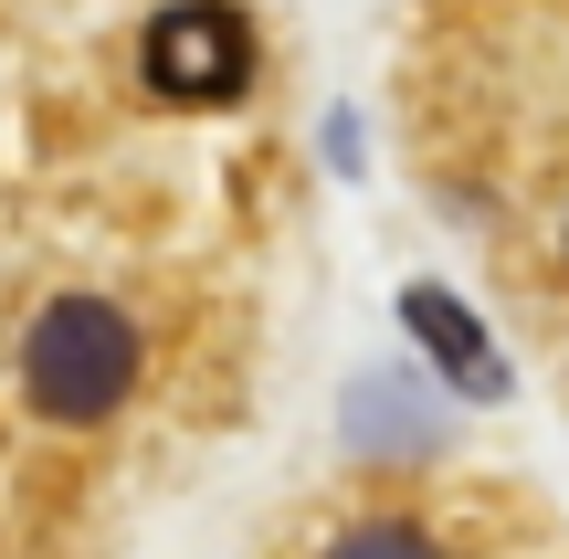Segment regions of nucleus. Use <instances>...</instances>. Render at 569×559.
Masks as SVG:
<instances>
[{
  "label": "nucleus",
  "mask_w": 569,
  "mask_h": 559,
  "mask_svg": "<svg viewBox=\"0 0 569 559\" xmlns=\"http://www.w3.org/2000/svg\"><path fill=\"white\" fill-rule=\"evenodd\" d=\"M327 559H443V549H432L422 528H401V518H380V528H348V539L327 549Z\"/></svg>",
  "instance_id": "4"
},
{
  "label": "nucleus",
  "mask_w": 569,
  "mask_h": 559,
  "mask_svg": "<svg viewBox=\"0 0 569 559\" xmlns=\"http://www.w3.org/2000/svg\"><path fill=\"white\" fill-rule=\"evenodd\" d=\"M401 317H411V338H422V349H432V359H443V370H453V380H465V391H475V401H496V391H507V359H496V349H486V328H475V317H465V307H453V296H443V286H411V296H401Z\"/></svg>",
  "instance_id": "3"
},
{
  "label": "nucleus",
  "mask_w": 569,
  "mask_h": 559,
  "mask_svg": "<svg viewBox=\"0 0 569 559\" xmlns=\"http://www.w3.org/2000/svg\"><path fill=\"white\" fill-rule=\"evenodd\" d=\"M243 74H253V32L222 0H180L148 32V84L159 96H243Z\"/></svg>",
  "instance_id": "2"
},
{
  "label": "nucleus",
  "mask_w": 569,
  "mask_h": 559,
  "mask_svg": "<svg viewBox=\"0 0 569 559\" xmlns=\"http://www.w3.org/2000/svg\"><path fill=\"white\" fill-rule=\"evenodd\" d=\"M21 380H32V412L53 422H106L138 380V328H127L106 296H53L21 338Z\"/></svg>",
  "instance_id": "1"
}]
</instances>
